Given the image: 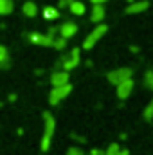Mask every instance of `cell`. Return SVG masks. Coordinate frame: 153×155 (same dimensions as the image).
I'll return each instance as SVG.
<instances>
[{
	"label": "cell",
	"instance_id": "8fae6325",
	"mask_svg": "<svg viewBox=\"0 0 153 155\" xmlns=\"http://www.w3.org/2000/svg\"><path fill=\"white\" fill-rule=\"evenodd\" d=\"M105 15H106L105 5H99V4L92 5V11H90V20H92L94 24H101V22L105 20Z\"/></svg>",
	"mask_w": 153,
	"mask_h": 155
},
{
	"label": "cell",
	"instance_id": "d6986e66",
	"mask_svg": "<svg viewBox=\"0 0 153 155\" xmlns=\"http://www.w3.org/2000/svg\"><path fill=\"white\" fill-rule=\"evenodd\" d=\"M144 87L150 88V90H153V71H148V72L144 74Z\"/></svg>",
	"mask_w": 153,
	"mask_h": 155
},
{
	"label": "cell",
	"instance_id": "e0dca14e",
	"mask_svg": "<svg viewBox=\"0 0 153 155\" xmlns=\"http://www.w3.org/2000/svg\"><path fill=\"white\" fill-rule=\"evenodd\" d=\"M52 47L58 49V51H63V49L67 47V40L61 38V36H56V38H54V43H52Z\"/></svg>",
	"mask_w": 153,
	"mask_h": 155
},
{
	"label": "cell",
	"instance_id": "ac0fdd59",
	"mask_svg": "<svg viewBox=\"0 0 153 155\" xmlns=\"http://www.w3.org/2000/svg\"><path fill=\"white\" fill-rule=\"evenodd\" d=\"M119 150H121L119 143H112V144H108V148L105 150V155H117L119 153Z\"/></svg>",
	"mask_w": 153,
	"mask_h": 155
},
{
	"label": "cell",
	"instance_id": "9c48e42d",
	"mask_svg": "<svg viewBox=\"0 0 153 155\" xmlns=\"http://www.w3.org/2000/svg\"><path fill=\"white\" fill-rule=\"evenodd\" d=\"M58 33H60V36H61V38L69 40V38H72V36H76L77 25L74 24V22H63V24L60 25Z\"/></svg>",
	"mask_w": 153,
	"mask_h": 155
},
{
	"label": "cell",
	"instance_id": "7c38bea8",
	"mask_svg": "<svg viewBox=\"0 0 153 155\" xmlns=\"http://www.w3.org/2000/svg\"><path fill=\"white\" fill-rule=\"evenodd\" d=\"M69 9H70L72 15H76V16H83L85 11H86V5H85L83 2H79V0H72L70 5H69Z\"/></svg>",
	"mask_w": 153,
	"mask_h": 155
},
{
	"label": "cell",
	"instance_id": "44dd1931",
	"mask_svg": "<svg viewBox=\"0 0 153 155\" xmlns=\"http://www.w3.org/2000/svg\"><path fill=\"white\" fill-rule=\"evenodd\" d=\"M67 155H86L79 146H70L69 150H67Z\"/></svg>",
	"mask_w": 153,
	"mask_h": 155
},
{
	"label": "cell",
	"instance_id": "d4e9b609",
	"mask_svg": "<svg viewBox=\"0 0 153 155\" xmlns=\"http://www.w3.org/2000/svg\"><path fill=\"white\" fill-rule=\"evenodd\" d=\"M117 155H130V150H128V148H121Z\"/></svg>",
	"mask_w": 153,
	"mask_h": 155
},
{
	"label": "cell",
	"instance_id": "52a82bcc",
	"mask_svg": "<svg viewBox=\"0 0 153 155\" xmlns=\"http://www.w3.org/2000/svg\"><path fill=\"white\" fill-rule=\"evenodd\" d=\"M133 79L130 78V79H126V81H122V83H119L117 87H115V94H117V97L121 99V101H124V99H128L130 96H132V92H133Z\"/></svg>",
	"mask_w": 153,
	"mask_h": 155
},
{
	"label": "cell",
	"instance_id": "ffe728a7",
	"mask_svg": "<svg viewBox=\"0 0 153 155\" xmlns=\"http://www.w3.org/2000/svg\"><path fill=\"white\" fill-rule=\"evenodd\" d=\"M144 119L146 121H153V97H151V101L148 103V107L144 108Z\"/></svg>",
	"mask_w": 153,
	"mask_h": 155
},
{
	"label": "cell",
	"instance_id": "9a60e30c",
	"mask_svg": "<svg viewBox=\"0 0 153 155\" xmlns=\"http://www.w3.org/2000/svg\"><path fill=\"white\" fill-rule=\"evenodd\" d=\"M15 9V2L13 0H0V16L11 15Z\"/></svg>",
	"mask_w": 153,
	"mask_h": 155
},
{
	"label": "cell",
	"instance_id": "5b68a950",
	"mask_svg": "<svg viewBox=\"0 0 153 155\" xmlns=\"http://www.w3.org/2000/svg\"><path fill=\"white\" fill-rule=\"evenodd\" d=\"M54 33H56V29H50L47 35H43V33H31L29 35V41L34 43V45H41V47H52L54 38H56Z\"/></svg>",
	"mask_w": 153,
	"mask_h": 155
},
{
	"label": "cell",
	"instance_id": "cb8c5ba5",
	"mask_svg": "<svg viewBox=\"0 0 153 155\" xmlns=\"http://www.w3.org/2000/svg\"><path fill=\"white\" fill-rule=\"evenodd\" d=\"M90 2H92V5H96V4H99V5H105L108 0H90Z\"/></svg>",
	"mask_w": 153,
	"mask_h": 155
},
{
	"label": "cell",
	"instance_id": "30bf717a",
	"mask_svg": "<svg viewBox=\"0 0 153 155\" xmlns=\"http://www.w3.org/2000/svg\"><path fill=\"white\" fill-rule=\"evenodd\" d=\"M148 7H150L148 0H135V2H130V5L126 7V13L128 15H139V13H144Z\"/></svg>",
	"mask_w": 153,
	"mask_h": 155
},
{
	"label": "cell",
	"instance_id": "277c9868",
	"mask_svg": "<svg viewBox=\"0 0 153 155\" xmlns=\"http://www.w3.org/2000/svg\"><path fill=\"white\" fill-rule=\"evenodd\" d=\"M130 78H133V71L132 69H128V67H121V69H115V71H110L108 74H106V79L112 83V85H119V83H122V81H126V79H130Z\"/></svg>",
	"mask_w": 153,
	"mask_h": 155
},
{
	"label": "cell",
	"instance_id": "ba28073f",
	"mask_svg": "<svg viewBox=\"0 0 153 155\" xmlns=\"http://www.w3.org/2000/svg\"><path fill=\"white\" fill-rule=\"evenodd\" d=\"M67 83H70V74L67 71H54L50 74V85L52 87H61Z\"/></svg>",
	"mask_w": 153,
	"mask_h": 155
},
{
	"label": "cell",
	"instance_id": "603a6c76",
	"mask_svg": "<svg viewBox=\"0 0 153 155\" xmlns=\"http://www.w3.org/2000/svg\"><path fill=\"white\" fill-rule=\"evenodd\" d=\"M70 2H72V0H60V4H58V5H60V9H63V7H69V5H70Z\"/></svg>",
	"mask_w": 153,
	"mask_h": 155
},
{
	"label": "cell",
	"instance_id": "3957f363",
	"mask_svg": "<svg viewBox=\"0 0 153 155\" xmlns=\"http://www.w3.org/2000/svg\"><path fill=\"white\" fill-rule=\"evenodd\" d=\"M70 92H72V85H70V83L61 85V87H52V90H50V94H49V103H50L52 107H56V105H60L63 99H67V97L70 96Z\"/></svg>",
	"mask_w": 153,
	"mask_h": 155
},
{
	"label": "cell",
	"instance_id": "484cf974",
	"mask_svg": "<svg viewBox=\"0 0 153 155\" xmlns=\"http://www.w3.org/2000/svg\"><path fill=\"white\" fill-rule=\"evenodd\" d=\"M130 2H132V0H130Z\"/></svg>",
	"mask_w": 153,
	"mask_h": 155
},
{
	"label": "cell",
	"instance_id": "7a4b0ae2",
	"mask_svg": "<svg viewBox=\"0 0 153 155\" xmlns=\"http://www.w3.org/2000/svg\"><path fill=\"white\" fill-rule=\"evenodd\" d=\"M106 31H108V25H106V24H103V22H101V24H97V27H94V29L88 33V36L85 38V41H83V45H81V47H83V49H86V51H88V49H92L99 40L106 35Z\"/></svg>",
	"mask_w": 153,
	"mask_h": 155
},
{
	"label": "cell",
	"instance_id": "5bb4252c",
	"mask_svg": "<svg viewBox=\"0 0 153 155\" xmlns=\"http://www.w3.org/2000/svg\"><path fill=\"white\" fill-rule=\"evenodd\" d=\"M41 16H43L45 20H58V18H60V9H56V7H52V5H47V7H43Z\"/></svg>",
	"mask_w": 153,
	"mask_h": 155
},
{
	"label": "cell",
	"instance_id": "7402d4cb",
	"mask_svg": "<svg viewBox=\"0 0 153 155\" xmlns=\"http://www.w3.org/2000/svg\"><path fill=\"white\" fill-rule=\"evenodd\" d=\"M88 155H105V150H101V148H92Z\"/></svg>",
	"mask_w": 153,
	"mask_h": 155
},
{
	"label": "cell",
	"instance_id": "6da1fadb",
	"mask_svg": "<svg viewBox=\"0 0 153 155\" xmlns=\"http://www.w3.org/2000/svg\"><path fill=\"white\" fill-rule=\"evenodd\" d=\"M43 135L40 141V150L41 152H49L50 144H52V137H54V130H56V119L50 112H43Z\"/></svg>",
	"mask_w": 153,
	"mask_h": 155
},
{
	"label": "cell",
	"instance_id": "2e32d148",
	"mask_svg": "<svg viewBox=\"0 0 153 155\" xmlns=\"http://www.w3.org/2000/svg\"><path fill=\"white\" fill-rule=\"evenodd\" d=\"M9 67V51L5 45H0V69Z\"/></svg>",
	"mask_w": 153,
	"mask_h": 155
},
{
	"label": "cell",
	"instance_id": "4fadbf2b",
	"mask_svg": "<svg viewBox=\"0 0 153 155\" xmlns=\"http://www.w3.org/2000/svg\"><path fill=\"white\" fill-rule=\"evenodd\" d=\"M22 11H24V15L25 16H29V18H34L36 15H38V5L34 4V2H25L24 5H22Z\"/></svg>",
	"mask_w": 153,
	"mask_h": 155
},
{
	"label": "cell",
	"instance_id": "8992f818",
	"mask_svg": "<svg viewBox=\"0 0 153 155\" xmlns=\"http://www.w3.org/2000/svg\"><path fill=\"white\" fill-rule=\"evenodd\" d=\"M79 61H81V49L79 47H74L72 51H70V54L67 56V58H63V61H61V67H63V71H74L77 65H79Z\"/></svg>",
	"mask_w": 153,
	"mask_h": 155
}]
</instances>
